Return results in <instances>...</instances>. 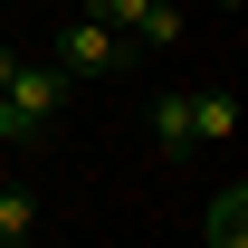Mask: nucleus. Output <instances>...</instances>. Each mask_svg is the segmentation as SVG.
<instances>
[{
	"label": "nucleus",
	"mask_w": 248,
	"mask_h": 248,
	"mask_svg": "<svg viewBox=\"0 0 248 248\" xmlns=\"http://www.w3.org/2000/svg\"><path fill=\"white\" fill-rule=\"evenodd\" d=\"M153 143H162V162H182L191 143H201V124H191V95H153Z\"/></svg>",
	"instance_id": "nucleus-4"
},
{
	"label": "nucleus",
	"mask_w": 248,
	"mask_h": 248,
	"mask_svg": "<svg viewBox=\"0 0 248 248\" xmlns=\"http://www.w3.org/2000/svg\"><path fill=\"white\" fill-rule=\"evenodd\" d=\"M95 10H105L134 48H172V38H182V10H172V0H95Z\"/></svg>",
	"instance_id": "nucleus-3"
},
{
	"label": "nucleus",
	"mask_w": 248,
	"mask_h": 248,
	"mask_svg": "<svg viewBox=\"0 0 248 248\" xmlns=\"http://www.w3.org/2000/svg\"><path fill=\"white\" fill-rule=\"evenodd\" d=\"M67 105V67H19V86L0 95V143H38Z\"/></svg>",
	"instance_id": "nucleus-1"
},
{
	"label": "nucleus",
	"mask_w": 248,
	"mask_h": 248,
	"mask_svg": "<svg viewBox=\"0 0 248 248\" xmlns=\"http://www.w3.org/2000/svg\"><path fill=\"white\" fill-rule=\"evenodd\" d=\"M201 229H210V248H248V182H239V191H219Z\"/></svg>",
	"instance_id": "nucleus-6"
},
{
	"label": "nucleus",
	"mask_w": 248,
	"mask_h": 248,
	"mask_svg": "<svg viewBox=\"0 0 248 248\" xmlns=\"http://www.w3.org/2000/svg\"><path fill=\"white\" fill-rule=\"evenodd\" d=\"M191 124H201V143H229V134H239V95H229V86H201V95H191Z\"/></svg>",
	"instance_id": "nucleus-5"
},
{
	"label": "nucleus",
	"mask_w": 248,
	"mask_h": 248,
	"mask_svg": "<svg viewBox=\"0 0 248 248\" xmlns=\"http://www.w3.org/2000/svg\"><path fill=\"white\" fill-rule=\"evenodd\" d=\"M29 239H38V201L10 182V191H0V248H29Z\"/></svg>",
	"instance_id": "nucleus-7"
},
{
	"label": "nucleus",
	"mask_w": 248,
	"mask_h": 248,
	"mask_svg": "<svg viewBox=\"0 0 248 248\" xmlns=\"http://www.w3.org/2000/svg\"><path fill=\"white\" fill-rule=\"evenodd\" d=\"M219 10H248V0H219Z\"/></svg>",
	"instance_id": "nucleus-9"
},
{
	"label": "nucleus",
	"mask_w": 248,
	"mask_h": 248,
	"mask_svg": "<svg viewBox=\"0 0 248 248\" xmlns=\"http://www.w3.org/2000/svg\"><path fill=\"white\" fill-rule=\"evenodd\" d=\"M19 67H29V58H10V48H0V95H10V86H19Z\"/></svg>",
	"instance_id": "nucleus-8"
},
{
	"label": "nucleus",
	"mask_w": 248,
	"mask_h": 248,
	"mask_svg": "<svg viewBox=\"0 0 248 248\" xmlns=\"http://www.w3.org/2000/svg\"><path fill=\"white\" fill-rule=\"evenodd\" d=\"M58 67H67V77H115V67H124V29L105 19V10L67 19V38H58Z\"/></svg>",
	"instance_id": "nucleus-2"
}]
</instances>
